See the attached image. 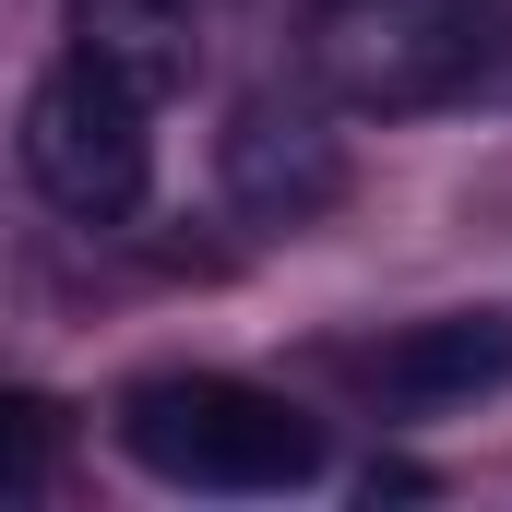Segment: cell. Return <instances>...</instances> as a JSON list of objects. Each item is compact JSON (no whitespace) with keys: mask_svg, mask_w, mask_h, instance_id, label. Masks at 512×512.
<instances>
[{"mask_svg":"<svg viewBox=\"0 0 512 512\" xmlns=\"http://www.w3.org/2000/svg\"><path fill=\"white\" fill-rule=\"evenodd\" d=\"M120 453L167 489H298L322 465V429L298 405H274L251 382H215V370H167V382H131L120 393Z\"/></svg>","mask_w":512,"mask_h":512,"instance_id":"1","label":"cell"},{"mask_svg":"<svg viewBox=\"0 0 512 512\" xmlns=\"http://www.w3.org/2000/svg\"><path fill=\"white\" fill-rule=\"evenodd\" d=\"M489 60H501L489 0H322V36H310L322 96H334V108H358V120L453 108Z\"/></svg>","mask_w":512,"mask_h":512,"instance_id":"2","label":"cell"},{"mask_svg":"<svg viewBox=\"0 0 512 512\" xmlns=\"http://www.w3.org/2000/svg\"><path fill=\"white\" fill-rule=\"evenodd\" d=\"M155 108L108 84L96 60H60L36 96H24V179L60 203V215H84V227H120L131 203L155 191Z\"/></svg>","mask_w":512,"mask_h":512,"instance_id":"3","label":"cell"},{"mask_svg":"<svg viewBox=\"0 0 512 512\" xmlns=\"http://www.w3.org/2000/svg\"><path fill=\"white\" fill-rule=\"evenodd\" d=\"M215 179H227V203L251 227H310V215L346 203V143L286 96H251L227 120V143H215Z\"/></svg>","mask_w":512,"mask_h":512,"instance_id":"4","label":"cell"},{"mask_svg":"<svg viewBox=\"0 0 512 512\" xmlns=\"http://www.w3.org/2000/svg\"><path fill=\"white\" fill-rule=\"evenodd\" d=\"M72 60H96L143 108H167L203 72V24H191V0H72Z\"/></svg>","mask_w":512,"mask_h":512,"instance_id":"5","label":"cell"},{"mask_svg":"<svg viewBox=\"0 0 512 512\" xmlns=\"http://www.w3.org/2000/svg\"><path fill=\"white\" fill-rule=\"evenodd\" d=\"M370 382L393 405H477V393L512 382V322L501 310H453V322H405L382 358H370Z\"/></svg>","mask_w":512,"mask_h":512,"instance_id":"6","label":"cell"},{"mask_svg":"<svg viewBox=\"0 0 512 512\" xmlns=\"http://www.w3.org/2000/svg\"><path fill=\"white\" fill-rule=\"evenodd\" d=\"M48 477V405L36 393H0V501Z\"/></svg>","mask_w":512,"mask_h":512,"instance_id":"7","label":"cell"}]
</instances>
